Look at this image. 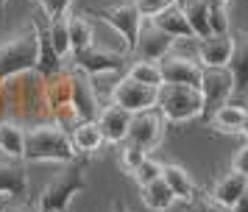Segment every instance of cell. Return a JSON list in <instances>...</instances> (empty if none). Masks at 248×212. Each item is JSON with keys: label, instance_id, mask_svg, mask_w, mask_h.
Returning <instances> with one entry per match:
<instances>
[{"label": "cell", "instance_id": "cell-1", "mask_svg": "<svg viewBox=\"0 0 248 212\" xmlns=\"http://www.w3.org/2000/svg\"><path fill=\"white\" fill-rule=\"evenodd\" d=\"M76 148L70 134L59 123H39L25 129V148L23 162H62L67 165L76 159Z\"/></svg>", "mask_w": 248, "mask_h": 212}, {"label": "cell", "instance_id": "cell-2", "mask_svg": "<svg viewBox=\"0 0 248 212\" xmlns=\"http://www.w3.org/2000/svg\"><path fill=\"white\" fill-rule=\"evenodd\" d=\"M39 36L34 22L0 42V84L20 73H39Z\"/></svg>", "mask_w": 248, "mask_h": 212}, {"label": "cell", "instance_id": "cell-3", "mask_svg": "<svg viewBox=\"0 0 248 212\" xmlns=\"http://www.w3.org/2000/svg\"><path fill=\"white\" fill-rule=\"evenodd\" d=\"M87 184H90V179H87V156H76L73 162H67L45 184L36 207H39V212H67V204L73 201V196L81 193Z\"/></svg>", "mask_w": 248, "mask_h": 212}, {"label": "cell", "instance_id": "cell-4", "mask_svg": "<svg viewBox=\"0 0 248 212\" xmlns=\"http://www.w3.org/2000/svg\"><path fill=\"white\" fill-rule=\"evenodd\" d=\"M201 92L184 84H162L156 89V109L170 123H187L201 117Z\"/></svg>", "mask_w": 248, "mask_h": 212}, {"label": "cell", "instance_id": "cell-5", "mask_svg": "<svg viewBox=\"0 0 248 212\" xmlns=\"http://www.w3.org/2000/svg\"><path fill=\"white\" fill-rule=\"evenodd\" d=\"M201 117L203 120H209L212 117L215 109H220L223 103L232 100L234 95V78L229 73V67H203L201 73Z\"/></svg>", "mask_w": 248, "mask_h": 212}, {"label": "cell", "instance_id": "cell-6", "mask_svg": "<svg viewBox=\"0 0 248 212\" xmlns=\"http://www.w3.org/2000/svg\"><path fill=\"white\" fill-rule=\"evenodd\" d=\"M70 76V106L76 112V117L81 120H95L101 112V100H98V89L92 84V76H87L78 67H67Z\"/></svg>", "mask_w": 248, "mask_h": 212}, {"label": "cell", "instance_id": "cell-7", "mask_svg": "<svg viewBox=\"0 0 248 212\" xmlns=\"http://www.w3.org/2000/svg\"><path fill=\"white\" fill-rule=\"evenodd\" d=\"M101 20L106 25H112V31L120 33V39L125 45V53H131L137 45V36H140V28H142V17H140L134 3L106 6V9H101Z\"/></svg>", "mask_w": 248, "mask_h": 212}, {"label": "cell", "instance_id": "cell-8", "mask_svg": "<svg viewBox=\"0 0 248 212\" xmlns=\"http://www.w3.org/2000/svg\"><path fill=\"white\" fill-rule=\"evenodd\" d=\"M165 117L159 114V109H145V112H137L131 114V126H128V143L140 145L142 151H154L159 143H162V137H165Z\"/></svg>", "mask_w": 248, "mask_h": 212}, {"label": "cell", "instance_id": "cell-9", "mask_svg": "<svg viewBox=\"0 0 248 212\" xmlns=\"http://www.w3.org/2000/svg\"><path fill=\"white\" fill-rule=\"evenodd\" d=\"M70 65L84 70L87 76H101V73H117V70H123L125 67V53H114L109 48H101V45L92 42L87 50H81V53L70 56Z\"/></svg>", "mask_w": 248, "mask_h": 212}, {"label": "cell", "instance_id": "cell-10", "mask_svg": "<svg viewBox=\"0 0 248 212\" xmlns=\"http://www.w3.org/2000/svg\"><path fill=\"white\" fill-rule=\"evenodd\" d=\"M112 103L123 106L125 112H145V109H154L156 106V87H148V84H140L134 78L123 76L112 89Z\"/></svg>", "mask_w": 248, "mask_h": 212}, {"label": "cell", "instance_id": "cell-11", "mask_svg": "<svg viewBox=\"0 0 248 212\" xmlns=\"http://www.w3.org/2000/svg\"><path fill=\"white\" fill-rule=\"evenodd\" d=\"M159 73H162V84H184V87H201V73L203 67L198 62H192L187 56L168 53L165 59H159Z\"/></svg>", "mask_w": 248, "mask_h": 212}, {"label": "cell", "instance_id": "cell-12", "mask_svg": "<svg viewBox=\"0 0 248 212\" xmlns=\"http://www.w3.org/2000/svg\"><path fill=\"white\" fill-rule=\"evenodd\" d=\"M173 36L165 33L162 28H156L154 22L148 20L142 28H140V36H137V45L131 53H137V59H142V62H159V59H165V56L173 50Z\"/></svg>", "mask_w": 248, "mask_h": 212}, {"label": "cell", "instance_id": "cell-13", "mask_svg": "<svg viewBox=\"0 0 248 212\" xmlns=\"http://www.w3.org/2000/svg\"><path fill=\"white\" fill-rule=\"evenodd\" d=\"M95 123H98V129H101V134H103V143L120 145V143H125V137H128L131 112H125L123 106H117V103H109V106H101Z\"/></svg>", "mask_w": 248, "mask_h": 212}, {"label": "cell", "instance_id": "cell-14", "mask_svg": "<svg viewBox=\"0 0 248 212\" xmlns=\"http://www.w3.org/2000/svg\"><path fill=\"white\" fill-rule=\"evenodd\" d=\"M0 196L17 201L28 198V170L23 159H0Z\"/></svg>", "mask_w": 248, "mask_h": 212}, {"label": "cell", "instance_id": "cell-15", "mask_svg": "<svg viewBox=\"0 0 248 212\" xmlns=\"http://www.w3.org/2000/svg\"><path fill=\"white\" fill-rule=\"evenodd\" d=\"M234 50L232 33H209L206 39H198V59L201 67H226Z\"/></svg>", "mask_w": 248, "mask_h": 212}, {"label": "cell", "instance_id": "cell-16", "mask_svg": "<svg viewBox=\"0 0 248 212\" xmlns=\"http://www.w3.org/2000/svg\"><path fill=\"white\" fill-rule=\"evenodd\" d=\"M246 187H248V176H243V173H237V170H232V173H223V176L215 181V187H212V196L217 204H223V207H234L237 204V198L246 193Z\"/></svg>", "mask_w": 248, "mask_h": 212}, {"label": "cell", "instance_id": "cell-17", "mask_svg": "<svg viewBox=\"0 0 248 212\" xmlns=\"http://www.w3.org/2000/svg\"><path fill=\"white\" fill-rule=\"evenodd\" d=\"M70 140H73L76 154L92 156L103 145V134H101V129H98V123H95V120H81V123H76V126H73Z\"/></svg>", "mask_w": 248, "mask_h": 212}, {"label": "cell", "instance_id": "cell-18", "mask_svg": "<svg viewBox=\"0 0 248 212\" xmlns=\"http://www.w3.org/2000/svg\"><path fill=\"white\" fill-rule=\"evenodd\" d=\"M246 106H240V103H223L220 109L212 112V117H209V126H212L215 131L220 134H240L243 131V120H246Z\"/></svg>", "mask_w": 248, "mask_h": 212}, {"label": "cell", "instance_id": "cell-19", "mask_svg": "<svg viewBox=\"0 0 248 212\" xmlns=\"http://www.w3.org/2000/svg\"><path fill=\"white\" fill-rule=\"evenodd\" d=\"M162 179H165V184L170 187V193L176 196V201H184V204H187V201H192L195 193H198L192 176L181 165H162Z\"/></svg>", "mask_w": 248, "mask_h": 212}, {"label": "cell", "instance_id": "cell-20", "mask_svg": "<svg viewBox=\"0 0 248 212\" xmlns=\"http://www.w3.org/2000/svg\"><path fill=\"white\" fill-rule=\"evenodd\" d=\"M151 22H154L156 28H162L165 33H170L173 39H195V33H192L181 6H170V9H165L162 14H156Z\"/></svg>", "mask_w": 248, "mask_h": 212}, {"label": "cell", "instance_id": "cell-21", "mask_svg": "<svg viewBox=\"0 0 248 212\" xmlns=\"http://www.w3.org/2000/svg\"><path fill=\"white\" fill-rule=\"evenodd\" d=\"M226 67L234 78V92H248V36L234 39V50Z\"/></svg>", "mask_w": 248, "mask_h": 212}, {"label": "cell", "instance_id": "cell-22", "mask_svg": "<svg viewBox=\"0 0 248 212\" xmlns=\"http://www.w3.org/2000/svg\"><path fill=\"white\" fill-rule=\"evenodd\" d=\"M25 129L14 120H0V151L9 159H23Z\"/></svg>", "mask_w": 248, "mask_h": 212}, {"label": "cell", "instance_id": "cell-23", "mask_svg": "<svg viewBox=\"0 0 248 212\" xmlns=\"http://www.w3.org/2000/svg\"><path fill=\"white\" fill-rule=\"evenodd\" d=\"M140 196H142V204H145L151 212H168L173 204H176V196L170 193V187L165 184V179L159 176L156 181H151L145 187H140Z\"/></svg>", "mask_w": 248, "mask_h": 212}, {"label": "cell", "instance_id": "cell-24", "mask_svg": "<svg viewBox=\"0 0 248 212\" xmlns=\"http://www.w3.org/2000/svg\"><path fill=\"white\" fill-rule=\"evenodd\" d=\"M67 36H70V56L87 50L92 39V22L84 14H67Z\"/></svg>", "mask_w": 248, "mask_h": 212}, {"label": "cell", "instance_id": "cell-25", "mask_svg": "<svg viewBox=\"0 0 248 212\" xmlns=\"http://www.w3.org/2000/svg\"><path fill=\"white\" fill-rule=\"evenodd\" d=\"M184 17H187V22H190L195 39H206V36L212 33L209 31V11H206V3H203V0H187Z\"/></svg>", "mask_w": 248, "mask_h": 212}, {"label": "cell", "instance_id": "cell-26", "mask_svg": "<svg viewBox=\"0 0 248 212\" xmlns=\"http://www.w3.org/2000/svg\"><path fill=\"white\" fill-rule=\"evenodd\" d=\"M47 36H50V48L53 53L64 62L70 56V36H67V14L64 17H56V20L47 22Z\"/></svg>", "mask_w": 248, "mask_h": 212}, {"label": "cell", "instance_id": "cell-27", "mask_svg": "<svg viewBox=\"0 0 248 212\" xmlns=\"http://www.w3.org/2000/svg\"><path fill=\"white\" fill-rule=\"evenodd\" d=\"M128 78H134L140 84H148V87H162V73H159V65L156 62H142V59H137L134 65L128 67Z\"/></svg>", "mask_w": 248, "mask_h": 212}, {"label": "cell", "instance_id": "cell-28", "mask_svg": "<svg viewBox=\"0 0 248 212\" xmlns=\"http://www.w3.org/2000/svg\"><path fill=\"white\" fill-rule=\"evenodd\" d=\"M145 156H148V151H142L140 145L128 143V140H125V143H120V167H123L128 176L134 173L137 165H140V162H142Z\"/></svg>", "mask_w": 248, "mask_h": 212}, {"label": "cell", "instance_id": "cell-29", "mask_svg": "<svg viewBox=\"0 0 248 212\" xmlns=\"http://www.w3.org/2000/svg\"><path fill=\"white\" fill-rule=\"evenodd\" d=\"M131 176H134V181L140 184V187H145V184H151V181H156V179L162 176V162L145 156V159L137 165V170L131 173Z\"/></svg>", "mask_w": 248, "mask_h": 212}, {"label": "cell", "instance_id": "cell-30", "mask_svg": "<svg viewBox=\"0 0 248 212\" xmlns=\"http://www.w3.org/2000/svg\"><path fill=\"white\" fill-rule=\"evenodd\" d=\"M187 212H232L229 207L223 204H217L212 196H206V193H195V198L187 201Z\"/></svg>", "mask_w": 248, "mask_h": 212}, {"label": "cell", "instance_id": "cell-31", "mask_svg": "<svg viewBox=\"0 0 248 212\" xmlns=\"http://www.w3.org/2000/svg\"><path fill=\"white\" fill-rule=\"evenodd\" d=\"M134 6H137V11H140L142 20H154V17L162 14L165 9L176 6V0H134Z\"/></svg>", "mask_w": 248, "mask_h": 212}, {"label": "cell", "instance_id": "cell-32", "mask_svg": "<svg viewBox=\"0 0 248 212\" xmlns=\"http://www.w3.org/2000/svg\"><path fill=\"white\" fill-rule=\"evenodd\" d=\"M39 3H42V11H45L47 22L56 20V17H64L67 6H70V0H39Z\"/></svg>", "mask_w": 248, "mask_h": 212}, {"label": "cell", "instance_id": "cell-33", "mask_svg": "<svg viewBox=\"0 0 248 212\" xmlns=\"http://www.w3.org/2000/svg\"><path fill=\"white\" fill-rule=\"evenodd\" d=\"M0 212H39L36 201H17V198H9L6 204H0Z\"/></svg>", "mask_w": 248, "mask_h": 212}, {"label": "cell", "instance_id": "cell-34", "mask_svg": "<svg viewBox=\"0 0 248 212\" xmlns=\"http://www.w3.org/2000/svg\"><path fill=\"white\" fill-rule=\"evenodd\" d=\"M232 170H237V173L248 176V145H243V148L234 154V159H232Z\"/></svg>", "mask_w": 248, "mask_h": 212}, {"label": "cell", "instance_id": "cell-35", "mask_svg": "<svg viewBox=\"0 0 248 212\" xmlns=\"http://www.w3.org/2000/svg\"><path fill=\"white\" fill-rule=\"evenodd\" d=\"M232 212H248V187H246V193L237 198V204L232 207Z\"/></svg>", "mask_w": 248, "mask_h": 212}, {"label": "cell", "instance_id": "cell-36", "mask_svg": "<svg viewBox=\"0 0 248 212\" xmlns=\"http://www.w3.org/2000/svg\"><path fill=\"white\" fill-rule=\"evenodd\" d=\"M112 212H131L128 207H125L123 201H114V207H112Z\"/></svg>", "mask_w": 248, "mask_h": 212}, {"label": "cell", "instance_id": "cell-37", "mask_svg": "<svg viewBox=\"0 0 248 212\" xmlns=\"http://www.w3.org/2000/svg\"><path fill=\"white\" fill-rule=\"evenodd\" d=\"M240 134H246V137H248V112H246V120H243V131H240Z\"/></svg>", "mask_w": 248, "mask_h": 212}, {"label": "cell", "instance_id": "cell-38", "mask_svg": "<svg viewBox=\"0 0 248 212\" xmlns=\"http://www.w3.org/2000/svg\"><path fill=\"white\" fill-rule=\"evenodd\" d=\"M176 6H181V9H184V6H187V0H176Z\"/></svg>", "mask_w": 248, "mask_h": 212}, {"label": "cell", "instance_id": "cell-39", "mask_svg": "<svg viewBox=\"0 0 248 212\" xmlns=\"http://www.w3.org/2000/svg\"><path fill=\"white\" fill-rule=\"evenodd\" d=\"M6 3H9V0H0V9H3V6H6Z\"/></svg>", "mask_w": 248, "mask_h": 212}]
</instances>
